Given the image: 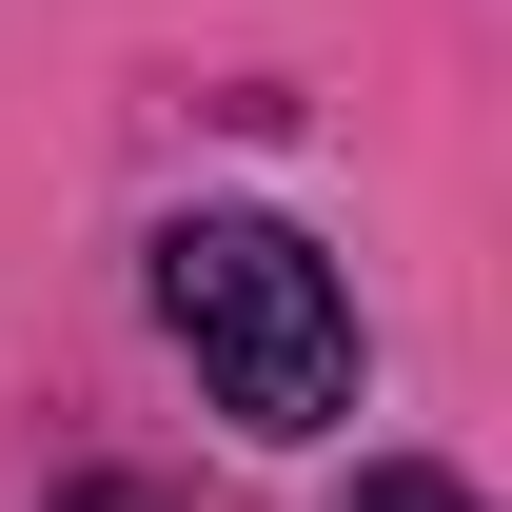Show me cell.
<instances>
[{
  "instance_id": "cell-1",
  "label": "cell",
  "mask_w": 512,
  "mask_h": 512,
  "mask_svg": "<svg viewBox=\"0 0 512 512\" xmlns=\"http://www.w3.org/2000/svg\"><path fill=\"white\" fill-rule=\"evenodd\" d=\"M158 335L237 434H335L355 414V276L296 217H158Z\"/></svg>"
},
{
  "instance_id": "cell-2",
  "label": "cell",
  "mask_w": 512,
  "mask_h": 512,
  "mask_svg": "<svg viewBox=\"0 0 512 512\" xmlns=\"http://www.w3.org/2000/svg\"><path fill=\"white\" fill-rule=\"evenodd\" d=\"M335 512H473V473H434V453H375V473H355Z\"/></svg>"
}]
</instances>
